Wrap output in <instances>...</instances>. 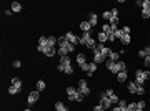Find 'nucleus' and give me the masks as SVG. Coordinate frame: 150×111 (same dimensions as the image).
<instances>
[{
	"instance_id": "nucleus-13",
	"label": "nucleus",
	"mask_w": 150,
	"mask_h": 111,
	"mask_svg": "<svg viewBox=\"0 0 150 111\" xmlns=\"http://www.w3.org/2000/svg\"><path fill=\"white\" fill-rule=\"evenodd\" d=\"M127 80H129V73H127V70L117 73V81H119V83H125Z\"/></svg>"
},
{
	"instance_id": "nucleus-46",
	"label": "nucleus",
	"mask_w": 150,
	"mask_h": 111,
	"mask_svg": "<svg viewBox=\"0 0 150 111\" xmlns=\"http://www.w3.org/2000/svg\"><path fill=\"white\" fill-rule=\"evenodd\" d=\"M20 66H22V61H20V60H15V61H13V68H20Z\"/></svg>"
},
{
	"instance_id": "nucleus-30",
	"label": "nucleus",
	"mask_w": 150,
	"mask_h": 111,
	"mask_svg": "<svg viewBox=\"0 0 150 111\" xmlns=\"http://www.w3.org/2000/svg\"><path fill=\"white\" fill-rule=\"evenodd\" d=\"M140 9H142V10H150V0H142Z\"/></svg>"
},
{
	"instance_id": "nucleus-7",
	"label": "nucleus",
	"mask_w": 150,
	"mask_h": 111,
	"mask_svg": "<svg viewBox=\"0 0 150 111\" xmlns=\"http://www.w3.org/2000/svg\"><path fill=\"white\" fill-rule=\"evenodd\" d=\"M65 38L69 40L72 45H75V46L79 45V42H80V37H79V35H75L73 32H67V33H65Z\"/></svg>"
},
{
	"instance_id": "nucleus-34",
	"label": "nucleus",
	"mask_w": 150,
	"mask_h": 111,
	"mask_svg": "<svg viewBox=\"0 0 150 111\" xmlns=\"http://www.w3.org/2000/svg\"><path fill=\"white\" fill-rule=\"evenodd\" d=\"M65 75H72L73 73V65L70 63V65H65V71H63Z\"/></svg>"
},
{
	"instance_id": "nucleus-41",
	"label": "nucleus",
	"mask_w": 150,
	"mask_h": 111,
	"mask_svg": "<svg viewBox=\"0 0 150 111\" xmlns=\"http://www.w3.org/2000/svg\"><path fill=\"white\" fill-rule=\"evenodd\" d=\"M122 30H123V35H130V33H132V30H130L129 25H125V27L122 28Z\"/></svg>"
},
{
	"instance_id": "nucleus-10",
	"label": "nucleus",
	"mask_w": 150,
	"mask_h": 111,
	"mask_svg": "<svg viewBox=\"0 0 150 111\" xmlns=\"http://www.w3.org/2000/svg\"><path fill=\"white\" fill-rule=\"evenodd\" d=\"M89 23L92 27H97V23H99V15H97L95 12H90L89 13Z\"/></svg>"
},
{
	"instance_id": "nucleus-8",
	"label": "nucleus",
	"mask_w": 150,
	"mask_h": 111,
	"mask_svg": "<svg viewBox=\"0 0 150 111\" xmlns=\"http://www.w3.org/2000/svg\"><path fill=\"white\" fill-rule=\"evenodd\" d=\"M92 61H93V63H97V65H100V63H105V61H107V58L102 55L100 52L93 50V58H92Z\"/></svg>"
},
{
	"instance_id": "nucleus-26",
	"label": "nucleus",
	"mask_w": 150,
	"mask_h": 111,
	"mask_svg": "<svg viewBox=\"0 0 150 111\" xmlns=\"http://www.w3.org/2000/svg\"><path fill=\"white\" fill-rule=\"evenodd\" d=\"M109 60H110V61H119V60H120V53H119V52H112L110 56H109Z\"/></svg>"
},
{
	"instance_id": "nucleus-44",
	"label": "nucleus",
	"mask_w": 150,
	"mask_h": 111,
	"mask_svg": "<svg viewBox=\"0 0 150 111\" xmlns=\"http://www.w3.org/2000/svg\"><path fill=\"white\" fill-rule=\"evenodd\" d=\"M143 65L147 66V68H150V56H145V58H143Z\"/></svg>"
},
{
	"instance_id": "nucleus-39",
	"label": "nucleus",
	"mask_w": 150,
	"mask_h": 111,
	"mask_svg": "<svg viewBox=\"0 0 150 111\" xmlns=\"http://www.w3.org/2000/svg\"><path fill=\"white\" fill-rule=\"evenodd\" d=\"M145 106H147V103H145V100H140V101L137 103V108H140V110H145Z\"/></svg>"
},
{
	"instance_id": "nucleus-32",
	"label": "nucleus",
	"mask_w": 150,
	"mask_h": 111,
	"mask_svg": "<svg viewBox=\"0 0 150 111\" xmlns=\"http://www.w3.org/2000/svg\"><path fill=\"white\" fill-rule=\"evenodd\" d=\"M140 17L143 20H149L150 18V10H142V12H140Z\"/></svg>"
},
{
	"instance_id": "nucleus-16",
	"label": "nucleus",
	"mask_w": 150,
	"mask_h": 111,
	"mask_svg": "<svg viewBox=\"0 0 150 111\" xmlns=\"http://www.w3.org/2000/svg\"><path fill=\"white\" fill-rule=\"evenodd\" d=\"M53 108H55V111H69L67 104H65L63 101H57L55 104H53Z\"/></svg>"
},
{
	"instance_id": "nucleus-5",
	"label": "nucleus",
	"mask_w": 150,
	"mask_h": 111,
	"mask_svg": "<svg viewBox=\"0 0 150 111\" xmlns=\"http://www.w3.org/2000/svg\"><path fill=\"white\" fill-rule=\"evenodd\" d=\"M95 50L97 52H100L102 55L105 56L107 60H109V56H110V53H112V50H110V46H107L105 43H97V46H95Z\"/></svg>"
},
{
	"instance_id": "nucleus-25",
	"label": "nucleus",
	"mask_w": 150,
	"mask_h": 111,
	"mask_svg": "<svg viewBox=\"0 0 150 111\" xmlns=\"http://www.w3.org/2000/svg\"><path fill=\"white\" fill-rule=\"evenodd\" d=\"M12 12H15V13L22 12V3H20V2H13V3H12Z\"/></svg>"
},
{
	"instance_id": "nucleus-18",
	"label": "nucleus",
	"mask_w": 150,
	"mask_h": 111,
	"mask_svg": "<svg viewBox=\"0 0 150 111\" xmlns=\"http://www.w3.org/2000/svg\"><path fill=\"white\" fill-rule=\"evenodd\" d=\"M127 90H129L130 94H135V93H137V83H135V81H129V83H127Z\"/></svg>"
},
{
	"instance_id": "nucleus-47",
	"label": "nucleus",
	"mask_w": 150,
	"mask_h": 111,
	"mask_svg": "<svg viewBox=\"0 0 150 111\" xmlns=\"http://www.w3.org/2000/svg\"><path fill=\"white\" fill-rule=\"evenodd\" d=\"M12 13H13V12H12V9H7V10H5V15H7V17H10Z\"/></svg>"
},
{
	"instance_id": "nucleus-3",
	"label": "nucleus",
	"mask_w": 150,
	"mask_h": 111,
	"mask_svg": "<svg viewBox=\"0 0 150 111\" xmlns=\"http://www.w3.org/2000/svg\"><path fill=\"white\" fill-rule=\"evenodd\" d=\"M105 68H107V71H110V75L120 73L119 61H110V60H107V61H105Z\"/></svg>"
},
{
	"instance_id": "nucleus-19",
	"label": "nucleus",
	"mask_w": 150,
	"mask_h": 111,
	"mask_svg": "<svg viewBox=\"0 0 150 111\" xmlns=\"http://www.w3.org/2000/svg\"><path fill=\"white\" fill-rule=\"evenodd\" d=\"M9 94H12V96H15V94H19L20 91H22V88H19V86H13V85H10L9 86Z\"/></svg>"
},
{
	"instance_id": "nucleus-42",
	"label": "nucleus",
	"mask_w": 150,
	"mask_h": 111,
	"mask_svg": "<svg viewBox=\"0 0 150 111\" xmlns=\"http://www.w3.org/2000/svg\"><path fill=\"white\" fill-rule=\"evenodd\" d=\"M109 42H110V43L117 42V38H115V33H109Z\"/></svg>"
},
{
	"instance_id": "nucleus-36",
	"label": "nucleus",
	"mask_w": 150,
	"mask_h": 111,
	"mask_svg": "<svg viewBox=\"0 0 150 111\" xmlns=\"http://www.w3.org/2000/svg\"><path fill=\"white\" fill-rule=\"evenodd\" d=\"M135 110H137V103H129L127 108H125V111H135Z\"/></svg>"
},
{
	"instance_id": "nucleus-14",
	"label": "nucleus",
	"mask_w": 150,
	"mask_h": 111,
	"mask_svg": "<svg viewBox=\"0 0 150 111\" xmlns=\"http://www.w3.org/2000/svg\"><path fill=\"white\" fill-rule=\"evenodd\" d=\"M43 55L47 56V58H53V56L57 55V48H55V46H50V45H49V48L45 50V53H43Z\"/></svg>"
},
{
	"instance_id": "nucleus-20",
	"label": "nucleus",
	"mask_w": 150,
	"mask_h": 111,
	"mask_svg": "<svg viewBox=\"0 0 150 111\" xmlns=\"http://www.w3.org/2000/svg\"><path fill=\"white\" fill-rule=\"evenodd\" d=\"M45 88H47V83H45V81H43V80H39V81H37V83H35V90H37V91H43V90H45Z\"/></svg>"
},
{
	"instance_id": "nucleus-21",
	"label": "nucleus",
	"mask_w": 150,
	"mask_h": 111,
	"mask_svg": "<svg viewBox=\"0 0 150 111\" xmlns=\"http://www.w3.org/2000/svg\"><path fill=\"white\" fill-rule=\"evenodd\" d=\"M97 63H93V61H90L89 63V70H87V75H89V76H92V75L95 73V71H97Z\"/></svg>"
},
{
	"instance_id": "nucleus-49",
	"label": "nucleus",
	"mask_w": 150,
	"mask_h": 111,
	"mask_svg": "<svg viewBox=\"0 0 150 111\" xmlns=\"http://www.w3.org/2000/svg\"><path fill=\"white\" fill-rule=\"evenodd\" d=\"M135 111H145V110H140V108H137V110H135Z\"/></svg>"
},
{
	"instance_id": "nucleus-33",
	"label": "nucleus",
	"mask_w": 150,
	"mask_h": 111,
	"mask_svg": "<svg viewBox=\"0 0 150 111\" xmlns=\"http://www.w3.org/2000/svg\"><path fill=\"white\" fill-rule=\"evenodd\" d=\"M127 104H129V103L125 101V100H120V101L117 103V106H119V108H120L122 111H125V108H127Z\"/></svg>"
},
{
	"instance_id": "nucleus-31",
	"label": "nucleus",
	"mask_w": 150,
	"mask_h": 111,
	"mask_svg": "<svg viewBox=\"0 0 150 111\" xmlns=\"http://www.w3.org/2000/svg\"><path fill=\"white\" fill-rule=\"evenodd\" d=\"M59 63H62V65H70V56H62V58H59Z\"/></svg>"
},
{
	"instance_id": "nucleus-2",
	"label": "nucleus",
	"mask_w": 150,
	"mask_h": 111,
	"mask_svg": "<svg viewBox=\"0 0 150 111\" xmlns=\"http://www.w3.org/2000/svg\"><path fill=\"white\" fill-rule=\"evenodd\" d=\"M99 96H100V98H99V104H102V106H103V110H105V111L112 110V106H113V104H112V101H110V98L107 96V93L102 91Z\"/></svg>"
},
{
	"instance_id": "nucleus-24",
	"label": "nucleus",
	"mask_w": 150,
	"mask_h": 111,
	"mask_svg": "<svg viewBox=\"0 0 150 111\" xmlns=\"http://www.w3.org/2000/svg\"><path fill=\"white\" fill-rule=\"evenodd\" d=\"M57 55L62 58V56H69L70 53H69V50H67V48H62V46H59V48H57Z\"/></svg>"
},
{
	"instance_id": "nucleus-40",
	"label": "nucleus",
	"mask_w": 150,
	"mask_h": 111,
	"mask_svg": "<svg viewBox=\"0 0 150 111\" xmlns=\"http://www.w3.org/2000/svg\"><path fill=\"white\" fill-rule=\"evenodd\" d=\"M122 37H123V30H122V28H119V30L115 32V38H117V40H120Z\"/></svg>"
},
{
	"instance_id": "nucleus-38",
	"label": "nucleus",
	"mask_w": 150,
	"mask_h": 111,
	"mask_svg": "<svg viewBox=\"0 0 150 111\" xmlns=\"http://www.w3.org/2000/svg\"><path fill=\"white\" fill-rule=\"evenodd\" d=\"M39 45H49V37H40L39 38Z\"/></svg>"
},
{
	"instance_id": "nucleus-9",
	"label": "nucleus",
	"mask_w": 150,
	"mask_h": 111,
	"mask_svg": "<svg viewBox=\"0 0 150 111\" xmlns=\"http://www.w3.org/2000/svg\"><path fill=\"white\" fill-rule=\"evenodd\" d=\"M65 93H67V96H69L70 101H75V96H77L79 90H77L75 86H67V88H65Z\"/></svg>"
},
{
	"instance_id": "nucleus-51",
	"label": "nucleus",
	"mask_w": 150,
	"mask_h": 111,
	"mask_svg": "<svg viewBox=\"0 0 150 111\" xmlns=\"http://www.w3.org/2000/svg\"><path fill=\"white\" fill-rule=\"evenodd\" d=\"M149 40H150V37H149Z\"/></svg>"
},
{
	"instance_id": "nucleus-11",
	"label": "nucleus",
	"mask_w": 150,
	"mask_h": 111,
	"mask_svg": "<svg viewBox=\"0 0 150 111\" xmlns=\"http://www.w3.org/2000/svg\"><path fill=\"white\" fill-rule=\"evenodd\" d=\"M92 25L89 23V20H83V22H80V30H82V33H85V32H92Z\"/></svg>"
},
{
	"instance_id": "nucleus-37",
	"label": "nucleus",
	"mask_w": 150,
	"mask_h": 111,
	"mask_svg": "<svg viewBox=\"0 0 150 111\" xmlns=\"http://www.w3.org/2000/svg\"><path fill=\"white\" fill-rule=\"evenodd\" d=\"M12 85H13V86L22 88V80H20V78H12Z\"/></svg>"
},
{
	"instance_id": "nucleus-29",
	"label": "nucleus",
	"mask_w": 150,
	"mask_h": 111,
	"mask_svg": "<svg viewBox=\"0 0 150 111\" xmlns=\"http://www.w3.org/2000/svg\"><path fill=\"white\" fill-rule=\"evenodd\" d=\"M102 18L107 20V22H110V18H112V12H110V10H105V12L102 13Z\"/></svg>"
},
{
	"instance_id": "nucleus-27",
	"label": "nucleus",
	"mask_w": 150,
	"mask_h": 111,
	"mask_svg": "<svg viewBox=\"0 0 150 111\" xmlns=\"http://www.w3.org/2000/svg\"><path fill=\"white\" fill-rule=\"evenodd\" d=\"M145 93H147L145 86H143V85H137V93H135V94H139V96H143Z\"/></svg>"
},
{
	"instance_id": "nucleus-43",
	"label": "nucleus",
	"mask_w": 150,
	"mask_h": 111,
	"mask_svg": "<svg viewBox=\"0 0 150 111\" xmlns=\"http://www.w3.org/2000/svg\"><path fill=\"white\" fill-rule=\"evenodd\" d=\"M57 71H60V73H63V71H65V65H62V63H59V65H57Z\"/></svg>"
},
{
	"instance_id": "nucleus-22",
	"label": "nucleus",
	"mask_w": 150,
	"mask_h": 111,
	"mask_svg": "<svg viewBox=\"0 0 150 111\" xmlns=\"http://www.w3.org/2000/svg\"><path fill=\"white\" fill-rule=\"evenodd\" d=\"M97 38H99V43H105V42H109V35L103 33V32H99Z\"/></svg>"
},
{
	"instance_id": "nucleus-6",
	"label": "nucleus",
	"mask_w": 150,
	"mask_h": 111,
	"mask_svg": "<svg viewBox=\"0 0 150 111\" xmlns=\"http://www.w3.org/2000/svg\"><path fill=\"white\" fill-rule=\"evenodd\" d=\"M39 100H40V91H37V90L30 91L29 96H27V103H29V104H35Z\"/></svg>"
},
{
	"instance_id": "nucleus-45",
	"label": "nucleus",
	"mask_w": 150,
	"mask_h": 111,
	"mask_svg": "<svg viewBox=\"0 0 150 111\" xmlns=\"http://www.w3.org/2000/svg\"><path fill=\"white\" fill-rule=\"evenodd\" d=\"M93 111H105V110H103V106H102V104H99V103H97V104L93 106Z\"/></svg>"
},
{
	"instance_id": "nucleus-48",
	"label": "nucleus",
	"mask_w": 150,
	"mask_h": 111,
	"mask_svg": "<svg viewBox=\"0 0 150 111\" xmlns=\"http://www.w3.org/2000/svg\"><path fill=\"white\" fill-rule=\"evenodd\" d=\"M110 111H122V110H120L119 106H117V104H115V106H112V110H110Z\"/></svg>"
},
{
	"instance_id": "nucleus-23",
	"label": "nucleus",
	"mask_w": 150,
	"mask_h": 111,
	"mask_svg": "<svg viewBox=\"0 0 150 111\" xmlns=\"http://www.w3.org/2000/svg\"><path fill=\"white\" fill-rule=\"evenodd\" d=\"M119 42L122 43V45H130V43H132V37H130V35H123Z\"/></svg>"
},
{
	"instance_id": "nucleus-17",
	"label": "nucleus",
	"mask_w": 150,
	"mask_h": 111,
	"mask_svg": "<svg viewBox=\"0 0 150 111\" xmlns=\"http://www.w3.org/2000/svg\"><path fill=\"white\" fill-rule=\"evenodd\" d=\"M85 46H87V48H90V50L93 52V50H95V46H97V40H95L93 37H90L89 40H87V43H85Z\"/></svg>"
},
{
	"instance_id": "nucleus-4",
	"label": "nucleus",
	"mask_w": 150,
	"mask_h": 111,
	"mask_svg": "<svg viewBox=\"0 0 150 111\" xmlns=\"http://www.w3.org/2000/svg\"><path fill=\"white\" fill-rule=\"evenodd\" d=\"M77 90H79L83 96H89L90 93H92V90H90L89 83L85 81V80H79V86H77Z\"/></svg>"
},
{
	"instance_id": "nucleus-15",
	"label": "nucleus",
	"mask_w": 150,
	"mask_h": 111,
	"mask_svg": "<svg viewBox=\"0 0 150 111\" xmlns=\"http://www.w3.org/2000/svg\"><path fill=\"white\" fill-rule=\"evenodd\" d=\"M75 61H77V65L79 66L85 65V63H87V55H85V53H79L77 58H75Z\"/></svg>"
},
{
	"instance_id": "nucleus-50",
	"label": "nucleus",
	"mask_w": 150,
	"mask_h": 111,
	"mask_svg": "<svg viewBox=\"0 0 150 111\" xmlns=\"http://www.w3.org/2000/svg\"><path fill=\"white\" fill-rule=\"evenodd\" d=\"M23 111H32V110H23Z\"/></svg>"
},
{
	"instance_id": "nucleus-1",
	"label": "nucleus",
	"mask_w": 150,
	"mask_h": 111,
	"mask_svg": "<svg viewBox=\"0 0 150 111\" xmlns=\"http://www.w3.org/2000/svg\"><path fill=\"white\" fill-rule=\"evenodd\" d=\"M133 75H135V83L137 85H145V81L150 78V71H147V70H135L133 71Z\"/></svg>"
},
{
	"instance_id": "nucleus-12",
	"label": "nucleus",
	"mask_w": 150,
	"mask_h": 111,
	"mask_svg": "<svg viewBox=\"0 0 150 111\" xmlns=\"http://www.w3.org/2000/svg\"><path fill=\"white\" fill-rule=\"evenodd\" d=\"M139 58H145V56H150V45H145L142 50H139Z\"/></svg>"
},
{
	"instance_id": "nucleus-35",
	"label": "nucleus",
	"mask_w": 150,
	"mask_h": 111,
	"mask_svg": "<svg viewBox=\"0 0 150 111\" xmlns=\"http://www.w3.org/2000/svg\"><path fill=\"white\" fill-rule=\"evenodd\" d=\"M102 32H103V33H107V35H109V33H113V32L110 30V23H105V25L102 27Z\"/></svg>"
},
{
	"instance_id": "nucleus-28",
	"label": "nucleus",
	"mask_w": 150,
	"mask_h": 111,
	"mask_svg": "<svg viewBox=\"0 0 150 111\" xmlns=\"http://www.w3.org/2000/svg\"><path fill=\"white\" fill-rule=\"evenodd\" d=\"M109 98H110V101H112V104H113V106H115V104H117V103L120 101V98L117 96V94H115V93H112V94H109Z\"/></svg>"
}]
</instances>
